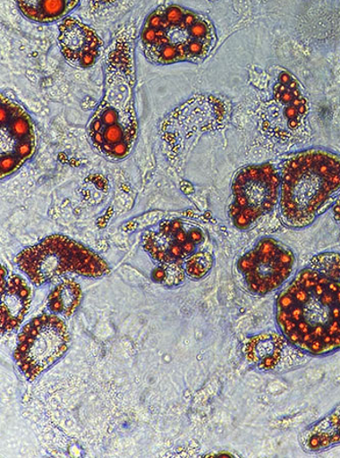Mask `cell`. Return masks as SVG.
Wrapping results in <instances>:
<instances>
[{
    "instance_id": "obj_1",
    "label": "cell",
    "mask_w": 340,
    "mask_h": 458,
    "mask_svg": "<svg viewBox=\"0 0 340 458\" xmlns=\"http://www.w3.org/2000/svg\"><path fill=\"white\" fill-rule=\"evenodd\" d=\"M275 317L279 332L302 352L340 351V281L302 268L281 291Z\"/></svg>"
},
{
    "instance_id": "obj_2",
    "label": "cell",
    "mask_w": 340,
    "mask_h": 458,
    "mask_svg": "<svg viewBox=\"0 0 340 458\" xmlns=\"http://www.w3.org/2000/svg\"><path fill=\"white\" fill-rule=\"evenodd\" d=\"M133 32L121 29L108 49L104 96L87 126L94 149L108 161L120 162L132 154L137 136Z\"/></svg>"
},
{
    "instance_id": "obj_3",
    "label": "cell",
    "mask_w": 340,
    "mask_h": 458,
    "mask_svg": "<svg viewBox=\"0 0 340 458\" xmlns=\"http://www.w3.org/2000/svg\"><path fill=\"white\" fill-rule=\"evenodd\" d=\"M279 210L288 228L310 226L340 192V156L324 148L295 152L281 166Z\"/></svg>"
},
{
    "instance_id": "obj_4",
    "label": "cell",
    "mask_w": 340,
    "mask_h": 458,
    "mask_svg": "<svg viewBox=\"0 0 340 458\" xmlns=\"http://www.w3.org/2000/svg\"><path fill=\"white\" fill-rule=\"evenodd\" d=\"M217 43L212 21L202 14L171 4L157 7L142 27L140 47L150 64H201Z\"/></svg>"
},
{
    "instance_id": "obj_5",
    "label": "cell",
    "mask_w": 340,
    "mask_h": 458,
    "mask_svg": "<svg viewBox=\"0 0 340 458\" xmlns=\"http://www.w3.org/2000/svg\"><path fill=\"white\" fill-rule=\"evenodd\" d=\"M16 264L36 286L67 274L100 278L110 273L98 253L64 235L48 236L27 247L18 254Z\"/></svg>"
},
{
    "instance_id": "obj_6",
    "label": "cell",
    "mask_w": 340,
    "mask_h": 458,
    "mask_svg": "<svg viewBox=\"0 0 340 458\" xmlns=\"http://www.w3.org/2000/svg\"><path fill=\"white\" fill-rule=\"evenodd\" d=\"M206 240V232L198 225L179 219L164 221L146 232L143 250L158 264L151 277L164 286L183 284L186 261L202 250Z\"/></svg>"
},
{
    "instance_id": "obj_7",
    "label": "cell",
    "mask_w": 340,
    "mask_h": 458,
    "mask_svg": "<svg viewBox=\"0 0 340 458\" xmlns=\"http://www.w3.org/2000/svg\"><path fill=\"white\" fill-rule=\"evenodd\" d=\"M310 103L305 89L288 71H281L271 97L259 111L260 130L270 140L282 144L309 140Z\"/></svg>"
},
{
    "instance_id": "obj_8",
    "label": "cell",
    "mask_w": 340,
    "mask_h": 458,
    "mask_svg": "<svg viewBox=\"0 0 340 458\" xmlns=\"http://www.w3.org/2000/svg\"><path fill=\"white\" fill-rule=\"evenodd\" d=\"M280 172L271 164L244 166L231 186L229 216L234 226L248 230L279 206Z\"/></svg>"
},
{
    "instance_id": "obj_9",
    "label": "cell",
    "mask_w": 340,
    "mask_h": 458,
    "mask_svg": "<svg viewBox=\"0 0 340 458\" xmlns=\"http://www.w3.org/2000/svg\"><path fill=\"white\" fill-rule=\"evenodd\" d=\"M69 343L66 324L59 317L41 315L21 330L14 360L26 379L34 381L63 358Z\"/></svg>"
},
{
    "instance_id": "obj_10",
    "label": "cell",
    "mask_w": 340,
    "mask_h": 458,
    "mask_svg": "<svg viewBox=\"0 0 340 458\" xmlns=\"http://www.w3.org/2000/svg\"><path fill=\"white\" fill-rule=\"evenodd\" d=\"M295 265L293 251L279 240L268 237L243 254L237 270L250 293L267 295L291 279Z\"/></svg>"
},
{
    "instance_id": "obj_11",
    "label": "cell",
    "mask_w": 340,
    "mask_h": 458,
    "mask_svg": "<svg viewBox=\"0 0 340 458\" xmlns=\"http://www.w3.org/2000/svg\"><path fill=\"white\" fill-rule=\"evenodd\" d=\"M0 173L5 180L30 161L36 151V130L26 108L2 94L0 106Z\"/></svg>"
},
{
    "instance_id": "obj_12",
    "label": "cell",
    "mask_w": 340,
    "mask_h": 458,
    "mask_svg": "<svg viewBox=\"0 0 340 458\" xmlns=\"http://www.w3.org/2000/svg\"><path fill=\"white\" fill-rule=\"evenodd\" d=\"M244 353L251 365L267 373L287 372L298 367L306 355L280 332H264L251 337L244 345Z\"/></svg>"
},
{
    "instance_id": "obj_13",
    "label": "cell",
    "mask_w": 340,
    "mask_h": 458,
    "mask_svg": "<svg viewBox=\"0 0 340 458\" xmlns=\"http://www.w3.org/2000/svg\"><path fill=\"white\" fill-rule=\"evenodd\" d=\"M59 45L64 60L77 69L91 68L104 49L103 40L90 26L71 17L59 26Z\"/></svg>"
},
{
    "instance_id": "obj_14",
    "label": "cell",
    "mask_w": 340,
    "mask_h": 458,
    "mask_svg": "<svg viewBox=\"0 0 340 458\" xmlns=\"http://www.w3.org/2000/svg\"><path fill=\"white\" fill-rule=\"evenodd\" d=\"M31 305V289L19 275H11L2 285V332L20 326Z\"/></svg>"
},
{
    "instance_id": "obj_15",
    "label": "cell",
    "mask_w": 340,
    "mask_h": 458,
    "mask_svg": "<svg viewBox=\"0 0 340 458\" xmlns=\"http://www.w3.org/2000/svg\"><path fill=\"white\" fill-rule=\"evenodd\" d=\"M299 442L309 454L321 453L340 445V403L327 416L306 428L301 433Z\"/></svg>"
},
{
    "instance_id": "obj_16",
    "label": "cell",
    "mask_w": 340,
    "mask_h": 458,
    "mask_svg": "<svg viewBox=\"0 0 340 458\" xmlns=\"http://www.w3.org/2000/svg\"><path fill=\"white\" fill-rule=\"evenodd\" d=\"M23 16L38 24H52L75 9L81 0H16Z\"/></svg>"
},
{
    "instance_id": "obj_17",
    "label": "cell",
    "mask_w": 340,
    "mask_h": 458,
    "mask_svg": "<svg viewBox=\"0 0 340 458\" xmlns=\"http://www.w3.org/2000/svg\"><path fill=\"white\" fill-rule=\"evenodd\" d=\"M82 300V290L78 283L66 279L48 296V308L56 315L69 318L74 314Z\"/></svg>"
},
{
    "instance_id": "obj_18",
    "label": "cell",
    "mask_w": 340,
    "mask_h": 458,
    "mask_svg": "<svg viewBox=\"0 0 340 458\" xmlns=\"http://www.w3.org/2000/svg\"><path fill=\"white\" fill-rule=\"evenodd\" d=\"M309 267L327 277L340 281V253L321 252L310 259Z\"/></svg>"
},
{
    "instance_id": "obj_19",
    "label": "cell",
    "mask_w": 340,
    "mask_h": 458,
    "mask_svg": "<svg viewBox=\"0 0 340 458\" xmlns=\"http://www.w3.org/2000/svg\"><path fill=\"white\" fill-rule=\"evenodd\" d=\"M214 258L211 252L200 250L186 261L184 270L186 277L192 280H200L211 271Z\"/></svg>"
},
{
    "instance_id": "obj_20",
    "label": "cell",
    "mask_w": 340,
    "mask_h": 458,
    "mask_svg": "<svg viewBox=\"0 0 340 458\" xmlns=\"http://www.w3.org/2000/svg\"><path fill=\"white\" fill-rule=\"evenodd\" d=\"M119 0H89L92 9H100V7H106L118 3Z\"/></svg>"
},
{
    "instance_id": "obj_21",
    "label": "cell",
    "mask_w": 340,
    "mask_h": 458,
    "mask_svg": "<svg viewBox=\"0 0 340 458\" xmlns=\"http://www.w3.org/2000/svg\"><path fill=\"white\" fill-rule=\"evenodd\" d=\"M332 214H334L335 220L340 225V192L332 207Z\"/></svg>"
}]
</instances>
